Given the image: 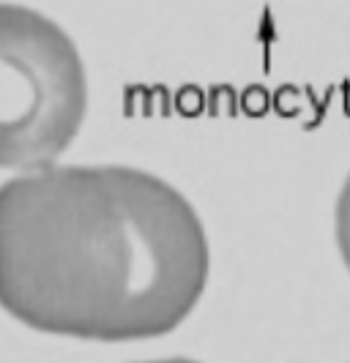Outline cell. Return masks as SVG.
Here are the masks:
<instances>
[{"label":"cell","instance_id":"obj_1","mask_svg":"<svg viewBox=\"0 0 350 363\" xmlns=\"http://www.w3.org/2000/svg\"><path fill=\"white\" fill-rule=\"evenodd\" d=\"M211 249L195 205L137 167H38L0 186V306L88 342L156 339L197 309Z\"/></svg>","mask_w":350,"mask_h":363},{"label":"cell","instance_id":"obj_2","mask_svg":"<svg viewBox=\"0 0 350 363\" xmlns=\"http://www.w3.org/2000/svg\"><path fill=\"white\" fill-rule=\"evenodd\" d=\"M88 112V74L50 17L0 3V167L38 169L72 145Z\"/></svg>","mask_w":350,"mask_h":363},{"label":"cell","instance_id":"obj_3","mask_svg":"<svg viewBox=\"0 0 350 363\" xmlns=\"http://www.w3.org/2000/svg\"><path fill=\"white\" fill-rule=\"evenodd\" d=\"M334 235H337V249L342 255V262L350 271V172L345 183H342V191L337 197V211H334Z\"/></svg>","mask_w":350,"mask_h":363},{"label":"cell","instance_id":"obj_4","mask_svg":"<svg viewBox=\"0 0 350 363\" xmlns=\"http://www.w3.org/2000/svg\"><path fill=\"white\" fill-rule=\"evenodd\" d=\"M148 363H197V361H189V358H167V361H148Z\"/></svg>","mask_w":350,"mask_h":363}]
</instances>
